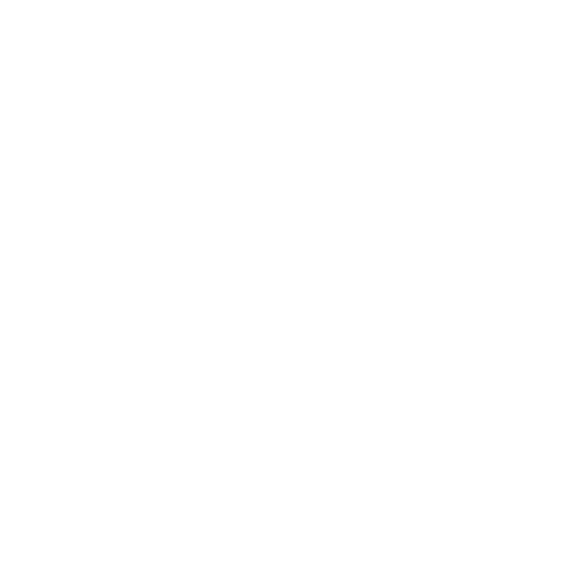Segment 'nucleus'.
Returning <instances> with one entry per match:
<instances>
[]
</instances>
